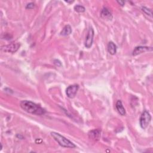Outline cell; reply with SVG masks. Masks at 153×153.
Listing matches in <instances>:
<instances>
[{
	"label": "cell",
	"instance_id": "cell-1",
	"mask_svg": "<svg viewBox=\"0 0 153 153\" xmlns=\"http://www.w3.org/2000/svg\"><path fill=\"white\" fill-rule=\"evenodd\" d=\"M20 105L22 109L31 114L42 115L45 113V111L42 108L29 100H22Z\"/></svg>",
	"mask_w": 153,
	"mask_h": 153
},
{
	"label": "cell",
	"instance_id": "cell-2",
	"mask_svg": "<svg viewBox=\"0 0 153 153\" xmlns=\"http://www.w3.org/2000/svg\"><path fill=\"white\" fill-rule=\"evenodd\" d=\"M51 136L62 147L69 148H74L76 147L74 143H73L69 140H68V139L65 137L61 135L58 133L51 132Z\"/></svg>",
	"mask_w": 153,
	"mask_h": 153
},
{
	"label": "cell",
	"instance_id": "cell-3",
	"mask_svg": "<svg viewBox=\"0 0 153 153\" xmlns=\"http://www.w3.org/2000/svg\"><path fill=\"white\" fill-rule=\"evenodd\" d=\"M151 116L149 113V112L146 110L144 111L141 114L140 117V127L143 129L146 128L148 126L149 123L151 122Z\"/></svg>",
	"mask_w": 153,
	"mask_h": 153
},
{
	"label": "cell",
	"instance_id": "cell-4",
	"mask_svg": "<svg viewBox=\"0 0 153 153\" xmlns=\"http://www.w3.org/2000/svg\"><path fill=\"white\" fill-rule=\"evenodd\" d=\"M20 45L18 42H12L10 44L5 45L1 47V50L3 51L8 53H15L18 50Z\"/></svg>",
	"mask_w": 153,
	"mask_h": 153
},
{
	"label": "cell",
	"instance_id": "cell-5",
	"mask_svg": "<svg viewBox=\"0 0 153 153\" xmlns=\"http://www.w3.org/2000/svg\"><path fill=\"white\" fill-rule=\"evenodd\" d=\"M93 36H94V30L92 27H90L87 36L85 37V40L84 42L85 47L86 48H90L92 45L93 41Z\"/></svg>",
	"mask_w": 153,
	"mask_h": 153
},
{
	"label": "cell",
	"instance_id": "cell-6",
	"mask_svg": "<svg viewBox=\"0 0 153 153\" xmlns=\"http://www.w3.org/2000/svg\"><path fill=\"white\" fill-rule=\"evenodd\" d=\"M79 88V86L77 84H74L69 85L66 90V93L68 97L72 99L74 98Z\"/></svg>",
	"mask_w": 153,
	"mask_h": 153
},
{
	"label": "cell",
	"instance_id": "cell-7",
	"mask_svg": "<svg viewBox=\"0 0 153 153\" xmlns=\"http://www.w3.org/2000/svg\"><path fill=\"white\" fill-rule=\"evenodd\" d=\"M152 47H145V46H139V47H136L134 49V50L133 51L132 55L137 56L142 53H145V52L152 51Z\"/></svg>",
	"mask_w": 153,
	"mask_h": 153
},
{
	"label": "cell",
	"instance_id": "cell-8",
	"mask_svg": "<svg viewBox=\"0 0 153 153\" xmlns=\"http://www.w3.org/2000/svg\"><path fill=\"white\" fill-rule=\"evenodd\" d=\"M100 136H101V131L99 129L91 130L88 133L89 138L94 141L98 140L100 139Z\"/></svg>",
	"mask_w": 153,
	"mask_h": 153
},
{
	"label": "cell",
	"instance_id": "cell-9",
	"mask_svg": "<svg viewBox=\"0 0 153 153\" xmlns=\"http://www.w3.org/2000/svg\"><path fill=\"white\" fill-rule=\"evenodd\" d=\"M100 17L103 19L107 20H111L112 19V16L111 13L107 8H102L100 12Z\"/></svg>",
	"mask_w": 153,
	"mask_h": 153
},
{
	"label": "cell",
	"instance_id": "cell-10",
	"mask_svg": "<svg viewBox=\"0 0 153 153\" xmlns=\"http://www.w3.org/2000/svg\"><path fill=\"white\" fill-rule=\"evenodd\" d=\"M116 108L118 111V112H119V114L121 115H124L126 114V110L123 105V103L121 102V100H118L116 103Z\"/></svg>",
	"mask_w": 153,
	"mask_h": 153
},
{
	"label": "cell",
	"instance_id": "cell-11",
	"mask_svg": "<svg viewBox=\"0 0 153 153\" xmlns=\"http://www.w3.org/2000/svg\"><path fill=\"white\" fill-rule=\"evenodd\" d=\"M108 51L111 55H114L117 52V46L113 42H109L108 45Z\"/></svg>",
	"mask_w": 153,
	"mask_h": 153
},
{
	"label": "cell",
	"instance_id": "cell-12",
	"mask_svg": "<svg viewBox=\"0 0 153 153\" xmlns=\"http://www.w3.org/2000/svg\"><path fill=\"white\" fill-rule=\"evenodd\" d=\"M72 28L70 25H66L60 32V35L62 36H67L71 33Z\"/></svg>",
	"mask_w": 153,
	"mask_h": 153
},
{
	"label": "cell",
	"instance_id": "cell-13",
	"mask_svg": "<svg viewBox=\"0 0 153 153\" xmlns=\"http://www.w3.org/2000/svg\"><path fill=\"white\" fill-rule=\"evenodd\" d=\"M141 10L146 15L149 16L150 17H152V10L151 9L148 8L147 7H141Z\"/></svg>",
	"mask_w": 153,
	"mask_h": 153
},
{
	"label": "cell",
	"instance_id": "cell-14",
	"mask_svg": "<svg viewBox=\"0 0 153 153\" xmlns=\"http://www.w3.org/2000/svg\"><path fill=\"white\" fill-rule=\"evenodd\" d=\"M74 10L75 11L78 12V13H83L85 11V9L84 8V7L80 5H76L74 7Z\"/></svg>",
	"mask_w": 153,
	"mask_h": 153
},
{
	"label": "cell",
	"instance_id": "cell-15",
	"mask_svg": "<svg viewBox=\"0 0 153 153\" xmlns=\"http://www.w3.org/2000/svg\"><path fill=\"white\" fill-rule=\"evenodd\" d=\"M34 7H35L34 3H33V2H30V3H29V4H27L26 5V8L27 9H32V8H33Z\"/></svg>",
	"mask_w": 153,
	"mask_h": 153
},
{
	"label": "cell",
	"instance_id": "cell-16",
	"mask_svg": "<svg viewBox=\"0 0 153 153\" xmlns=\"http://www.w3.org/2000/svg\"><path fill=\"white\" fill-rule=\"evenodd\" d=\"M120 5H121V6H123L124 5V4H125V2L124 1H117Z\"/></svg>",
	"mask_w": 153,
	"mask_h": 153
},
{
	"label": "cell",
	"instance_id": "cell-17",
	"mask_svg": "<svg viewBox=\"0 0 153 153\" xmlns=\"http://www.w3.org/2000/svg\"><path fill=\"white\" fill-rule=\"evenodd\" d=\"M66 2H68V3H72L74 1H66Z\"/></svg>",
	"mask_w": 153,
	"mask_h": 153
}]
</instances>
